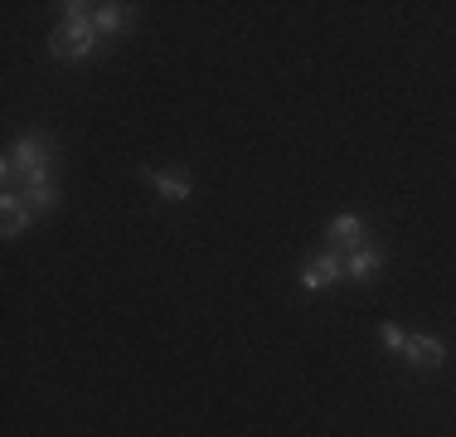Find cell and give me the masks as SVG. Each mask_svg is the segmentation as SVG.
Listing matches in <instances>:
<instances>
[{
  "label": "cell",
  "instance_id": "cell-1",
  "mask_svg": "<svg viewBox=\"0 0 456 437\" xmlns=\"http://www.w3.org/2000/svg\"><path fill=\"white\" fill-rule=\"evenodd\" d=\"M49 170H53V136H45V131H25V136L5 151L0 180H5V190H15V185H25V180H45Z\"/></svg>",
  "mask_w": 456,
  "mask_h": 437
},
{
  "label": "cell",
  "instance_id": "cell-2",
  "mask_svg": "<svg viewBox=\"0 0 456 437\" xmlns=\"http://www.w3.org/2000/svg\"><path fill=\"white\" fill-rule=\"evenodd\" d=\"M97 39L102 35L93 29V20H63L49 35V54L63 63H78V59H88V54H97Z\"/></svg>",
  "mask_w": 456,
  "mask_h": 437
},
{
  "label": "cell",
  "instance_id": "cell-3",
  "mask_svg": "<svg viewBox=\"0 0 456 437\" xmlns=\"http://www.w3.org/2000/svg\"><path fill=\"white\" fill-rule=\"evenodd\" d=\"M141 175H146V180L156 185V194H160V200H170V204H184L194 194L190 170H180V166H146Z\"/></svg>",
  "mask_w": 456,
  "mask_h": 437
},
{
  "label": "cell",
  "instance_id": "cell-4",
  "mask_svg": "<svg viewBox=\"0 0 456 437\" xmlns=\"http://www.w3.org/2000/svg\"><path fill=\"white\" fill-rule=\"evenodd\" d=\"M340 277H345L340 253H316L306 268H301V292H325V287H335Z\"/></svg>",
  "mask_w": 456,
  "mask_h": 437
},
{
  "label": "cell",
  "instance_id": "cell-5",
  "mask_svg": "<svg viewBox=\"0 0 456 437\" xmlns=\"http://www.w3.org/2000/svg\"><path fill=\"white\" fill-rule=\"evenodd\" d=\"M325 238H330V243H340V248H364V243H374V238H369V224L360 214H335L330 224H325Z\"/></svg>",
  "mask_w": 456,
  "mask_h": 437
},
{
  "label": "cell",
  "instance_id": "cell-6",
  "mask_svg": "<svg viewBox=\"0 0 456 437\" xmlns=\"http://www.w3.org/2000/svg\"><path fill=\"white\" fill-rule=\"evenodd\" d=\"M403 359H408L412 369H437L442 359H447V345H442L437 335H408Z\"/></svg>",
  "mask_w": 456,
  "mask_h": 437
},
{
  "label": "cell",
  "instance_id": "cell-7",
  "mask_svg": "<svg viewBox=\"0 0 456 437\" xmlns=\"http://www.w3.org/2000/svg\"><path fill=\"white\" fill-rule=\"evenodd\" d=\"M136 20V5H122V0H107V5H93V29L97 35H122L126 25Z\"/></svg>",
  "mask_w": 456,
  "mask_h": 437
},
{
  "label": "cell",
  "instance_id": "cell-8",
  "mask_svg": "<svg viewBox=\"0 0 456 437\" xmlns=\"http://www.w3.org/2000/svg\"><path fill=\"white\" fill-rule=\"evenodd\" d=\"M29 218H35V214H29V204L20 200L15 190L0 194V234H5V238H20L29 228Z\"/></svg>",
  "mask_w": 456,
  "mask_h": 437
},
{
  "label": "cell",
  "instance_id": "cell-9",
  "mask_svg": "<svg viewBox=\"0 0 456 437\" xmlns=\"http://www.w3.org/2000/svg\"><path fill=\"white\" fill-rule=\"evenodd\" d=\"M20 200L29 204V214L59 210V185H53V175H45V180H25V185H20Z\"/></svg>",
  "mask_w": 456,
  "mask_h": 437
},
{
  "label": "cell",
  "instance_id": "cell-10",
  "mask_svg": "<svg viewBox=\"0 0 456 437\" xmlns=\"http://www.w3.org/2000/svg\"><path fill=\"white\" fill-rule=\"evenodd\" d=\"M379 268H384V248L364 243V248H354V253L345 258V282H364V277H374Z\"/></svg>",
  "mask_w": 456,
  "mask_h": 437
},
{
  "label": "cell",
  "instance_id": "cell-11",
  "mask_svg": "<svg viewBox=\"0 0 456 437\" xmlns=\"http://www.w3.org/2000/svg\"><path fill=\"white\" fill-rule=\"evenodd\" d=\"M379 335H384V345L394 350V355H403V345H408V331H403V326L384 321V331H379Z\"/></svg>",
  "mask_w": 456,
  "mask_h": 437
}]
</instances>
